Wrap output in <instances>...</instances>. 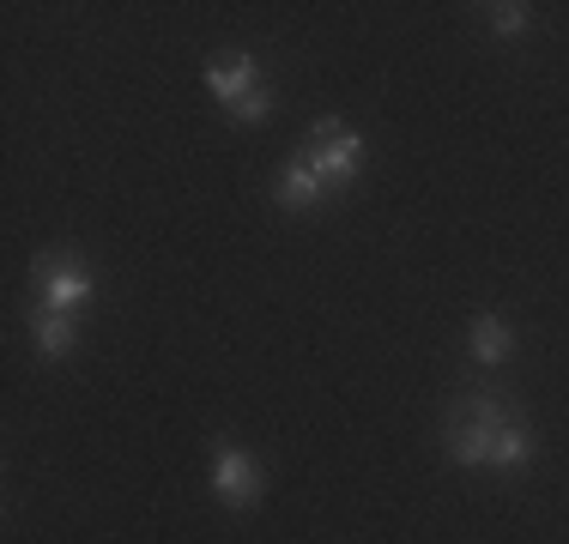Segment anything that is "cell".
Returning <instances> with one entry per match:
<instances>
[{"label":"cell","instance_id":"obj_7","mask_svg":"<svg viewBox=\"0 0 569 544\" xmlns=\"http://www.w3.org/2000/svg\"><path fill=\"white\" fill-rule=\"evenodd\" d=\"M467 345H472V357H479V363H503L509 345H515V333H509L503 315H479V321H472V333H467Z\"/></svg>","mask_w":569,"mask_h":544},{"label":"cell","instance_id":"obj_5","mask_svg":"<svg viewBox=\"0 0 569 544\" xmlns=\"http://www.w3.org/2000/svg\"><path fill=\"white\" fill-rule=\"evenodd\" d=\"M86 296H91V272H86V266H67V261H49V266H43V303H49V309L73 315Z\"/></svg>","mask_w":569,"mask_h":544},{"label":"cell","instance_id":"obj_6","mask_svg":"<svg viewBox=\"0 0 569 544\" xmlns=\"http://www.w3.org/2000/svg\"><path fill=\"white\" fill-rule=\"evenodd\" d=\"M321 194H328V182L316 175V163H309L303 152H297L291 163H284V175H279V206L303 212V206H316Z\"/></svg>","mask_w":569,"mask_h":544},{"label":"cell","instance_id":"obj_4","mask_svg":"<svg viewBox=\"0 0 569 544\" xmlns=\"http://www.w3.org/2000/svg\"><path fill=\"white\" fill-rule=\"evenodd\" d=\"M207 91L224 109H237V103H249L254 91H261V67H254L249 54H219V61L207 67Z\"/></svg>","mask_w":569,"mask_h":544},{"label":"cell","instance_id":"obj_8","mask_svg":"<svg viewBox=\"0 0 569 544\" xmlns=\"http://www.w3.org/2000/svg\"><path fill=\"white\" fill-rule=\"evenodd\" d=\"M31 333H37V351H43V357H67V345H73L79 321L61 315V309H43V315L31 321Z\"/></svg>","mask_w":569,"mask_h":544},{"label":"cell","instance_id":"obj_10","mask_svg":"<svg viewBox=\"0 0 569 544\" xmlns=\"http://www.w3.org/2000/svg\"><path fill=\"white\" fill-rule=\"evenodd\" d=\"M267 109H273V91L261 85L249 103H237V109H230V121H242V128H254V121H267Z\"/></svg>","mask_w":569,"mask_h":544},{"label":"cell","instance_id":"obj_9","mask_svg":"<svg viewBox=\"0 0 569 544\" xmlns=\"http://www.w3.org/2000/svg\"><path fill=\"white\" fill-rule=\"evenodd\" d=\"M491 24H497V37H521L533 19H527V7H515V0H503V7H491Z\"/></svg>","mask_w":569,"mask_h":544},{"label":"cell","instance_id":"obj_3","mask_svg":"<svg viewBox=\"0 0 569 544\" xmlns=\"http://www.w3.org/2000/svg\"><path fill=\"white\" fill-rule=\"evenodd\" d=\"M212 490H219L224 508H254L261 502V466L242 447L219 442V454H212Z\"/></svg>","mask_w":569,"mask_h":544},{"label":"cell","instance_id":"obj_1","mask_svg":"<svg viewBox=\"0 0 569 544\" xmlns=\"http://www.w3.org/2000/svg\"><path fill=\"white\" fill-rule=\"evenodd\" d=\"M449 454L460 466H497V472H521L533 454L527 424H515L503 412V400H472L449 417Z\"/></svg>","mask_w":569,"mask_h":544},{"label":"cell","instance_id":"obj_2","mask_svg":"<svg viewBox=\"0 0 569 544\" xmlns=\"http://www.w3.org/2000/svg\"><path fill=\"white\" fill-rule=\"evenodd\" d=\"M303 158L316 163V175L328 182V194H333V188H346L351 175L363 170V140L346 128L340 115H321L316 128H309V145H303Z\"/></svg>","mask_w":569,"mask_h":544}]
</instances>
